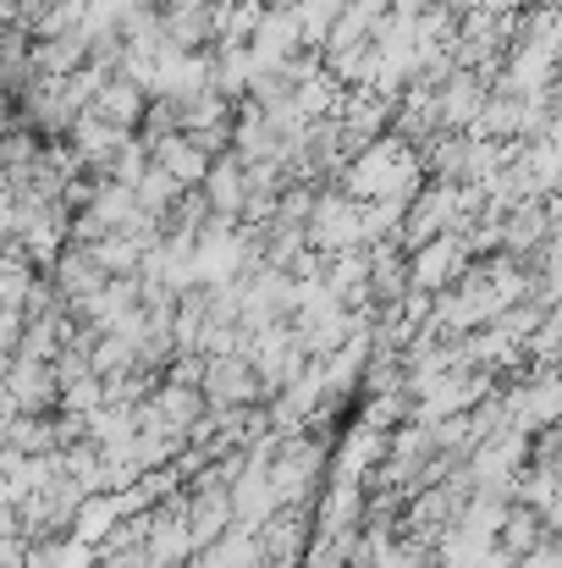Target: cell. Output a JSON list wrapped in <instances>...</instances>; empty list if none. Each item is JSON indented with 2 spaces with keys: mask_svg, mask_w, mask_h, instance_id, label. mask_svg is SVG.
<instances>
[{
  "mask_svg": "<svg viewBox=\"0 0 562 568\" xmlns=\"http://www.w3.org/2000/svg\"><path fill=\"white\" fill-rule=\"evenodd\" d=\"M89 111H94L100 122H111L116 133H139V128H144V111H150V89L133 83L127 72H111V78H100Z\"/></svg>",
  "mask_w": 562,
  "mask_h": 568,
  "instance_id": "6da1fadb",
  "label": "cell"
},
{
  "mask_svg": "<svg viewBox=\"0 0 562 568\" xmlns=\"http://www.w3.org/2000/svg\"><path fill=\"white\" fill-rule=\"evenodd\" d=\"M44 276H50V282L61 287V298H67L72 310H78L83 298H94V293H100V287L111 282V276L100 271V260H94V248H83V243H67V248L55 254V265H50Z\"/></svg>",
  "mask_w": 562,
  "mask_h": 568,
  "instance_id": "7a4b0ae2",
  "label": "cell"
},
{
  "mask_svg": "<svg viewBox=\"0 0 562 568\" xmlns=\"http://www.w3.org/2000/svg\"><path fill=\"white\" fill-rule=\"evenodd\" d=\"M204 199H210V210H215L221 221H243V210H248V166H243L237 155H221V161H210Z\"/></svg>",
  "mask_w": 562,
  "mask_h": 568,
  "instance_id": "3957f363",
  "label": "cell"
},
{
  "mask_svg": "<svg viewBox=\"0 0 562 568\" xmlns=\"http://www.w3.org/2000/svg\"><path fill=\"white\" fill-rule=\"evenodd\" d=\"M11 397H17V414H55V403H61V381L50 365H39V359H17L11 365Z\"/></svg>",
  "mask_w": 562,
  "mask_h": 568,
  "instance_id": "277c9868",
  "label": "cell"
},
{
  "mask_svg": "<svg viewBox=\"0 0 562 568\" xmlns=\"http://www.w3.org/2000/svg\"><path fill=\"white\" fill-rule=\"evenodd\" d=\"M150 161L177 183V189H204V178H210V155L187 139V133H172V139H155L150 144Z\"/></svg>",
  "mask_w": 562,
  "mask_h": 568,
  "instance_id": "5b68a950",
  "label": "cell"
},
{
  "mask_svg": "<svg viewBox=\"0 0 562 568\" xmlns=\"http://www.w3.org/2000/svg\"><path fill=\"white\" fill-rule=\"evenodd\" d=\"M122 139H127V133H116V128H111V122H100L94 111H83V116L67 128V144H72V155H78L89 172H105V166H111V155L122 150Z\"/></svg>",
  "mask_w": 562,
  "mask_h": 568,
  "instance_id": "8992f818",
  "label": "cell"
},
{
  "mask_svg": "<svg viewBox=\"0 0 562 568\" xmlns=\"http://www.w3.org/2000/svg\"><path fill=\"white\" fill-rule=\"evenodd\" d=\"M122 525H127V519H122L116 497H83V508H78V519H72V536H78L83 547H94V552H100Z\"/></svg>",
  "mask_w": 562,
  "mask_h": 568,
  "instance_id": "52a82bcc",
  "label": "cell"
},
{
  "mask_svg": "<svg viewBox=\"0 0 562 568\" xmlns=\"http://www.w3.org/2000/svg\"><path fill=\"white\" fill-rule=\"evenodd\" d=\"M94 260H100V271H105V276H139V271H144V260H150V248H144V243H133L127 232H111V237H100V243H94Z\"/></svg>",
  "mask_w": 562,
  "mask_h": 568,
  "instance_id": "ba28073f",
  "label": "cell"
},
{
  "mask_svg": "<svg viewBox=\"0 0 562 568\" xmlns=\"http://www.w3.org/2000/svg\"><path fill=\"white\" fill-rule=\"evenodd\" d=\"M33 282H39V271L28 265L22 248H17V254H0V304H6V310H22L28 293H33Z\"/></svg>",
  "mask_w": 562,
  "mask_h": 568,
  "instance_id": "9c48e42d",
  "label": "cell"
},
{
  "mask_svg": "<svg viewBox=\"0 0 562 568\" xmlns=\"http://www.w3.org/2000/svg\"><path fill=\"white\" fill-rule=\"evenodd\" d=\"M183 193L187 189H177V183H172V178H166L155 161H150V172L133 183V199H139V210H144V215H166V210H172Z\"/></svg>",
  "mask_w": 562,
  "mask_h": 568,
  "instance_id": "30bf717a",
  "label": "cell"
},
{
  "mask_svg": "<svg viewBox=\"0 0 562 568\" xmlns=\"http://www.w3.org/2000/svg\"><path fill=\"white\" fill-rule=\"evenodd\" d=\"M150 172V139H139V133H127L122 139V150L111 155V166H105V178L111 183H122V189H133L139 178Z\"/></svg>",
  "mask_w": 562,
  "mask_h": 568,
  "instance_id": "8fae6325",
  "label": "cell"
},
{
  "mask_svg": "<svg viewBox=\"0 0 562 568\" xmlns=\"http://www.w3.org/2000/svg\"><path fill=\"white\" fill-rule=\"evenodd\" d=\"M22 326H28L22 310H6V304H0V354H17V348H22Z\"/></svg>",
  "mask_w": 562,
  "mask_h": 568,
  "instance_id": "7c38bea8",
  "label": "cell"
},
{
  "mask_svg": "<svg viewBox=\"0 0 562 568\" xmlns=\"http://www.w3.org/2000/svg\"><path fill=\"white\" fill-rule=\"evenodd\" d=\"M28 558V541L22 536H0V568H22Z\"/></svg>",
  "mask_w": 562,
  "mask_h": 568,
  "instance_id": "4fadbf2b",
  "label": "cell"
},
{
  "mask_svg": "<svg viewBox=\"0 0 562 568\" xmlns=\"http://www.w3.org/2000/svg\"><path fill=\"white\" fill-rule=\"evenodd\" d=\"M133 6H150V11H155V6H166V0H133Z\"/></svg>",
  "mask_w": 562,
  "mask_h": 568,
  "instance_id": "5bb4252c",
  "label": "cell"
}]
</instances>
